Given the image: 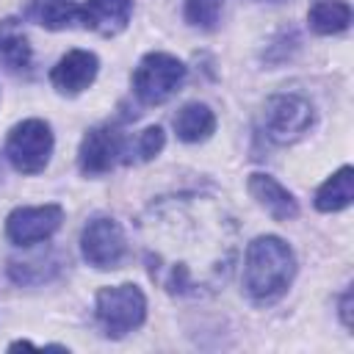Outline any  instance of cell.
Masks as SVG:
<instances>
[{
    "label": "cell",
    "instance_id": "obj_2",
    "mask_svg": "<svg viewBox=\"0 0 354 354\" xmlns=\"http://www.w3.org/2000/svg\"><path fill=\"white\" fill-rule=\"evenodd\" d=\"M296 277V254L279 235H257L243 254V290L257 307L277 304Z\"/></svg>",
    "mask_w": 354,
    "mask_h": 354
},
{
    "label": "cell",
    "instance_id": "obj_18",
    "mask_svg": "<svg viewBox=\"0 0 354 354\" xmlns=\"http://www.w3.org/2000/svg\"><path fill=\"white\" fill-rule=\"evenodd\" d=\"M61 271L58 257H30V260H11L8 266V277L17 285H41L47 279H53Z\"/></svg>",
    "mask_w": 354,
    "mask_h": 354
},
{
    "label": "cell",
    "instance_id": "obj_9",
    "mask_svg": "<svg viewBox=\"0 0 354 354\" xmlns=\"http://www.w3.org/2000/svg\"><path fill=\"white\" fill-rule=\"evenodd\" d=\"M127 138L111 127V124H100L91 127L77 149V166L86 177H100L105 171H111L116 163H127Z\"/></svg>",
    "mask_w": 354,
    "mask_h": 354
},
{
    "label": "cell",
    "instance_id": "obj_7",
    "mask_svg": "<svg viewBox=\"0 0 354 354\" xmlns=\"http://www.w3.org/2000/svg\"><path fill=\"white\" fill-rule=\"evenodd\" d=\"M80 254L88 266L100 271H113L122 266L127 254V238L116 218L97 216L80 232Z\"/></svg>",
    "mask_w": 354,
    "mask_h": 354
},
{
    "label": "cell",
    "instance_id": "obj_3",
    "mask_svg": "<svg viewBox=\"0 0 354 354\" xmlns=\"http://www.w3.org/2000/svg\"><path fill=\"white\" fill-rule=\"evenodd\" d=\"M94 315H97L102 335L119 340L147 321V296L133 282L105 285L97 290Z\"/></svg>",
    "mask_w": 354,
    "mask_h": 354
},
{
    "label": "cell",
    "instance_id": "obj_4",
    "mask_svg": "<svg viewBox=\"0 0 354 354\" xmlns=\"http://www.w3.org/2000/svg\"><path fill=\"white\" fill-rule=\"evenodd\" d=\"M185 80V64L171 53H147L133 69V94L144 105H163Z\"/></svg>",
    "mask_w": 354,
    "mask_h": 354
},
{
    "label": "cell",
    "instance_id": "obj_16",
    "mask_svg": "<svg viewBox=\"0 0 354 354\" xmlns=\"http://www.w3.org/2000/svg\"><path fill=\"white\" fill-rule=\"evenodd\" d=\"M354 199V169L340 166L332 177H326L315 191V210L321 213H337L346 210Z\"/></svg>",
    "mask_w": 354,
    "mask_h": 354
},
{
    "label": "cell",
    "instance_id": "obj_13",
    "mask_svg": "<svg viewBox=\"0 0 354 354\" xmlns=\"http://www.w3.org/2000/svg\"><path fill=\"white\" fill-rule=\"evenodd\" d=\"M33 61L30 41L22 30V22L17 17L0 19V66L8 72H25Z\"/></svg>",
    "mask_w": 354,
    "mask_h": 354
},
{
    "label": "cell",
    "instance_id": "obj_12",
    "mask_svg": "<svg viewBox=\"0 0 354 354\" xmlns=\"http://www.w3.org/2000/svg\"><path fill=\"white\" fill-rule=\"evenodd\" d=\"M133 17V0H86L80 3V22L100 36H119Z\"/></svg>",
    "mask_w": 354,
    "mask_h": 354
},
{
    "label": "cell",
    "instance_id": "obj_15",
    "mask_svg": "<svg viewBox=\"0 0 354 354\" xmlns=\"http://www.w3.org/2000/svg\"><path fill=\"white\" fill-rule=\"evenodd\" d=\"M25 17L47 30H64L80 22V3L75 0H30Z\"/></svg>",
    "mask_w": 354,
    "mask_h": 354
},
{
    "label": "cell",
    "instance_id": "obj_1",
    "mask_svg": "<svg viewBox=\"0 0 354 354\" xmlns=\"http://www.w3.org/2000/svg\"><path fill=\"white\" fill-rule=\"evenodd\" d=\"M149 279L174 299L218 293L235 268V216L210 194H169L147 205L136 221Z\"/></svg>",
    "mask_w": 354,
    "mask_h": 354
},
{
    "label": "cell",
    "instance_id": "obj_20",
    "mask_svg": "<svg viewBox=\"0 0 354 354\" xmlns=\"http://www.w3.org/2000/svg\"><path fill=\"white\" fill-rule=\"evenodd\" d=\"M221 11H224V0H185L183 17L191 28L213 30L221 19Z\"/></svg>",
    "mask_w": 354,
    "mask_h": 354
},
{
    "label": "cell",
    "instance_id": "obj_11",
    "mask_svg": "<svg viewBox=\"0 0 354 354\" xmlns=\"http://www.w3.org/2000/svg\"><path fill=\"white\" fill-rule=\"evenodd\" d=\"M246 188H249L252 199H254L274 221H293V218L299 216V202H296V196H293L279 180H274L271 174H263V171L249 174Z\"/></svg>",
    "mask_w": 354,
    "mask_h": 354
},
{
    "label": "cell",
    "instance_id": "obj_19",
    "mask_svg": "<svg viewBox=\"0 0 354 354\" xmlns=\"http://www.w3.org/2000/svg\"><path fill=\"white\" fill-rule=\"evenodd\" d=\"M163 147H166V136H163V130H160L158 124H152V127L141 130V133L127 144V163H133V160H136V163H147V160L158 158Z\"/></svg>",
    "mask_w": 354,
    "mask_h": 354
},
{
    "label": "cell",
    "instance_id": "obj_17",
    "mask_svg": "<svg viewBox=\"0 0 354 354\" xmlns=\"http://www.w3.org/2000/svg\"><path fill=\"white\" fill-rule=\"evenodd\" d=\"M307 22L318 36L343 33L351 25V6L346 0H313L307 8Z\"/></svg>",
    "mask_w": 354,
    "mask_h": 354
},
{
    "label": "cell",
    "instance_id": "obj_8",
    "mask_svg": "<svg viewBox=\"0 0 354 354\" xmlns=\"http://www.w3.org/2000/svg\"><path fill=\"white\" fill-rule=\"evenodd\" d=\"M61 224H64L61 205H55V202L25 205V207H14L6 216V235L17 246H36L41 241H50Z\"/></svg>",
    "mask_w": 354,
    "mask_h": 354
},
{
    "label": "cell",
    "instance_id": "obj_21",
    "mask_svg": "<svg viewBox=\"0 0 354 354\" xmlns=\"http://www.w3.org/2000/svg\"><path fill=\"white\" fill-rule=\"evenodd\" d=\"M340 321H343L346 329H351V285L340 296Z\"/></svg>",
    "mask_w": 354,
    "mask_h": 354
},
{
    "label": "cell",
    "instance_id": "obj_10",
    "mask_svg": "<svg viewBox=\"0 0 354 354\" xmlns=\"http://www.w3.org/2000/svg\"><path fill=\"white\" fill-rule=\"evenodd\" d=\"M97 72H100V58L91 50H69L53 66L50 83L58 94L77 97L97 80Z\"/></svg>",
    "mask_w": 354,
    "mask_h": 354
},
{
    "label": "cell",
    "instance_id": "obj_22",
    "mask_svg": "<svg viewBox=\"0 0 354 354\" xmlns=\"http://www.w3.org/2000/svg\"><path fill=\"white\" fill-rule=\"evenodd\" d=\"M8 348H39V346H33L30 340H14Z\"/></svg>",
    "mask_w": 354,
    "mask_h": 354
},
{
    "label": "cell",
    "instance_id": "obj_6",
    "mask_svg": "<svg viewBox=\"0 0 354 354\" xmlns=\"http://www.w3.org/2000/svg\"><path fill=\"white\" fill-rule=\"evenodd\" d=\"M315 122V111L310 100L301 94H274L263 105V130L274 144L299 141Z\"/></svg>",
    "mask_w": 354,
    "mask_h": 354
},
{
    "label": "cell",
    "instance_id": "obj_14",
    "mask_svg": "<svg viewBox=\"0 0 354 354\" xmlns=\"http://www.w3.org/2000/svg\"><path fill=\"white\" fill-rule=\"evenodd\" d=\"M174 133L185 144H202L216 133V113L205 102H188L174 113Z\"/></svg>",
    "mask_w": 354,
    "mask_h": 354
},
{
    "label": "cell",
    "instance_id": "obj_5",
    "mask_svg": "<svg viewBox=\"0 0 354 354\" xmlns=\"http://www.w3.org/2000/svg\"><path fill=\"white\" fill-rule=\"evenodd\" d=\"M53 130L44 119H22L6 136V158L19 174H39L53 155Z\"/></svg>",
    "mask_w": 354,
    "mask_h": 354
}]
</instances>
